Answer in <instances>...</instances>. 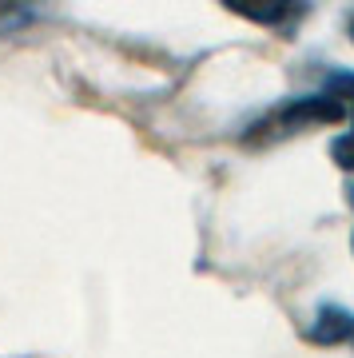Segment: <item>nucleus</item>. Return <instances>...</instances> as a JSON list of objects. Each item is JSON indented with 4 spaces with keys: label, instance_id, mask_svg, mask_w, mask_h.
I'll return each instance as SVG.
<instances>
[{
    "label": "nucleus",
    "instance_id": "4",
    "mask_svg": "<svg viewBox=\"0 0 354 358\" xmlns=\"http://www.w3.org/2000/svg\"><path fill=\"white\" fill-rule=\"evenodd\" d=\"M351 36H354V16H351Z\"/></svg>",
    "mask_w": 354,
    "mask_h": 358
},
{
    "label": "nucleus",
    "instance_id": "6",
    "mask_svg": "<svg viewBox=\"0 0 354 358\" xmlns=\"http://www.w3.org/2000/svg\"><path fill=\"white\" fill-rule=\"evenodd\" d=\"M351 247H354V239H351Z\"/></svg>",
    "mask_w": 354,
    "mask_h": 358
},
{
    "label": "nucleus",
    "instance_id": "1",
    "mask_svg": "<svg viewBox=\"0 0 354 358\" xmlns=\"http://www.w3.org/2000/svg\"><path fill=\"white\" fill-rule=\"evenodd\" d=\"M330 96H339L342 103L351 100V131H342L339 140L330 143V155H334V164L354 171V72H339V76L327 80Z\"/></svg>",
    "mask_w": 354,
    "mask_h": 358
},
{
    "label": "nucleus",
    "instance_id": "2",
    "mask_svg": "<svg viewBox=\"0 0 354 358\" xmlns=\"http://www.w3.org/2000/svg\"><path fill=\"white\" fill-rule=\"evenodd\" d=\"M311 338H315V343H327V346L354 343V315L342 310V307H323L315 327H311Z\"/></svg>",
    "mask_w": 354,
    "mask_h": 358
},
{
    "label": "nucleus",
    "instance_id": "3",
    "mask_svg": "<svg viewBox=\"0 0 354 358\" xmlns=\"http://www.w3.org/2000/svg\"><path fill=\"white\" fill-rule=\"evenodd\" d=\"M231 13L247 16V20H255V24H283V20H291L295 8L287 4V0H231Z\"/></svg>",
    "mask_w": 354,
    "mask_h": 358
},
{
    "label": "nucleus",
    "instance_id": "5",
    "mask_svg": "<svg viewBox=\"0 0 354 358\" xmlns=\"http://www.w3.org/2000/svg\"><path fill=\"white\" fill-rule=\"evenodd\" d=\"M351 203H354V187H351Z\"/></svg>",
    "mask_w": 354,
    "mask_h": 358
}]
</instances>
